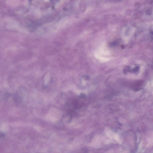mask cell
Here are the masks:
<instances>
[{"mask_svg":"<svg viewBox=\"0 0 153 153\" xmlns=\"http://www.w3.org/2000/svg\"><path fill=\"white\" fill-rule=\"evenodd\" d=\"M130 68L129 67H126L123 70L124 73H127L128 71H129L130 70Z\"/></svg>","mask_w":153,"mask_h":153,"instance_id":"cell-1","label":"cell"},{"mask_svg":"<svg viewBox=\"0 0 153 153\" xmlns=\"http://www.w3.org/2000/svg\"><path fill=\"white\" fill-rule=\"evenodd\" d=\"M139 67H137L133 69V73H136L139 70Z\"/></svg>","mask_w":153,"mask_h":153,"instance_id":"cell-2","label":"cell"},{"mask_svg":"<svg viewBox=\"0 0 153 153\" xmlns=\"http://www.w3.org/2000/svg\"><path fill=\"white\" fill-rule=\"evenodd\" d=\"M4 136L5 135L4 134L0 132V139L3 138V137H4Z\"/></svg>","mask_w":153,"mask_h":153,"instance_id":"cell-3","label":"cell"}]
</instances>
